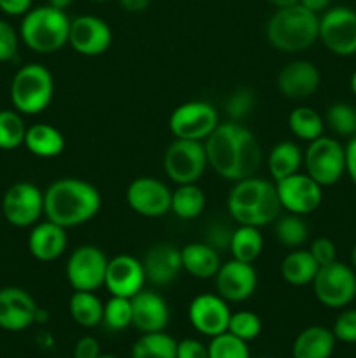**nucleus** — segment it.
Wrapping results in <instances>:
<instances>
[{
	"label": "nucleus",
	"mask_w": 356,
	"mask_h": 358,
	"mask_svg": "<svg viewBox=\"0 0 356 358\" xmlns=\"http://www.w3.org/2000/svg\"><path fill=\"white\" fill-rule=\"evenodd\" d=\"M208 166L205 142L175 138L164 152V171L177 185L195 184Z\"/></svg>",
	"instance_id": "9"
},
{
	"label": "nucleus",
	"mask_w": 356,
	"mask_h": 358,
	"mask_svg": "<svg viewBox=\"0 0 356 358\" xmlns=\"http://www.w3.org/2000/svg\"><path fill=\"white\" fill-rule=\"evenodd\" d=\"M70 17L65 10L45 6L31 7L20 24V38L28 49L40 55L56 52L68 44Z\"/></svg>",
	"instance_id": "5"
},
{
	"label": "nucleus",
	"mask_w": 356,
	"mask_h": 358,
	"mask_svg": "<svg viewBox=\"0 0 356 358\" xmlns=\"http://www.w3.org/2000/svg\"><path fill=\"white\" fill-rule=\"evenodd\" d=\"M188 320L199 334L215 338L229 327V304L218 294H201L188 304Z\"/></svg>",
	"instance_id": "17"
},
{
	"label": "nucleus",
	"mask_w": 356,
	"mask_h": 358,
	"mask_svg": "<svg viewBox=\"0 0 356 358\" xmlns=\"http://www.w3.org/2000/svg\"><path fill=\"white\" fill-rule=\"evenodd\" d=\"M334 332L321 325L304 329L293 341V358H330L335 350Z\"/></svg>",
	"instance_id": "27"
},
{
	"label": "nucleus",
	"mask_w": 356,
	"mask_h": 358,
	"mask_svg": "<svg viewBox=\"0 0 356 358\" xmlns=\"http://www.w3.org/2000/svg\"><path fill=\"white\" fill-rule=\"evenodd\" d=\"M23 145L34 156L40 159H51V157H58L65 150L66 142L58 128L45 122H37V124L28 126Z\"/></svg>",
	"instance_id": "26"
},
{
	"label": "nucleus",
	"mask_w": 356,
	"mask_h": 358,
	"mask_svg": "<svg viewBox=\"0 0 356 358\" xmlns=\"http://www.w3.org/2000/svg\"><path fill=\"white\" fill-rule=\"evenodd\" d=\"M311 285H313L316 299L323 306L334 308V310L346 308L356 297L355 271L339 261L320 266Z\"/></svg>",
	"instance_id": "8"
},
{
	"label": "nucleus",
	"mask_w": 356,
	"mask_h": 358,
	"mask_svg": "<svg viewBox=\"0 0 356 358\" xmlns=\"http://www.w3.org/2000/svg\"><path fill=\"white\" fill-rule=\"evenodd\" d=\"M68 44L82 56H100L112 45V28L101 17L84 14L70 21Z\"/></svg>",
	"instance_id": "16"
},
{
	"label": "nucleus",
	"mask_w": 356,
	"mask_h": 358,
	"mask_svg": "<svg viewBox=\"0 0 356 358\" xmlns=\"http://www.w3.org/2000/svg\"><path fill=\"white\" fill-rule=\"evenodd\" d=\"M3 219L14 227H34L44 215V192L31 182H16L2 198Z\"/></svg>",
	"instance_id": "10"
},
{
	"label": "nucleus",
	"mask_w": 356,
	"mask_h": 358,
	"mask_svg": "<svg viewBox=\"0 0 356 358\" xmlns=\"http://www.w3.org/2000/svg\"><path fill=\"white\" fill-rule=\"evenodd\" d=\"M68 245L65 227L44 220L37 222L28 234V250L37 261L52 262L61 257Z\"/></svg>",
	"instance_id": "24"
},
{
	"label": "nucleus",
	"mask_w": 356,
	"mask_h": 358,
	"mask_svg": "<svg viewBox=\"0 0 356 358\" xmlns=\"http://www.w3.org/2000/svg\"><path fill=\"white\" fill-rule=\"evenodd\" d=\"M227 208L239 226L262 227L278 219L281 203L274 182L250 177L234 182L227 198Z\"/></svg>",
	"instance_id": "3"
},
{
	"label": "nucleus",
	"mask_w": 356,
	"mask_h": 358,
	"mask_svg": "<svg viewBox=\"0 0 356 358\" xmlns=\"http://www.w3.org/2000/svg\"><path fill=\"white\" fill-rule=\"evenodd\" d=\"M218 126V114L208 101H187L171 112L170 129L175 138L205 142Z\"/></svg>",
	"instance_id": "12"
},
{
	"label": "nucleus",
	"mask_w": 356,
	"mask_h": 358,
	"mask_svg": "<svg viewBox=\"0 0 356 358\" xmlns=\"http://www.w3.org/2000/svg\"><path fill=\"white\" fill-rule=\"evenodd\" d=\"M91 2H110V0H91Z\"/></svg>",
	"instance_id": "56"
},
{
	"label": "nucleus",
	"mask_w": 356,
	"mask_h": 358,
	"mask_svg": "<svg viewBox=\"0 0 356 358\" xmlns=\"http://www.w3.org/2000/svg\"><path fill=\"white\" fill-rule=\"evenodd\" d=\"M20 48V34L14 30L13 24L6 20H0V63L13 62Z\"/></svg>",
	"instance_id": "42"
},
{
	"label": "nucleus",
	"mask_w": 356,
	"mask_h": 358,
	"mask_svg": "<svg viewBox=\"0 0 356 358\" xmlns=\"http://www.w3.org/2000/svg\"><path fill=\"white\" fill-rule=\"evenodd\" d=\"M304 163V152L297 143L279 142L271 149L267 157L269 175L274 182L283 180L293 173H299L300 166Z\"/></svg>",
	"instance_id": "29"
},
{
	"label": "nucleus",
	"mask_w": 356,
	"mask_h": 358,
	"mask_svg": "<svg viewBox=\"0 0 356 358\" xmlns=\"http://www.w3.org/2000/svg\"><path fill=\"white\" fill-rule=\"evenodd\" d=\"M126 201L133 212L150 219L171 212V191L164 182L154 177L135 178L126 191Z\"/></svg>",
	"instance_id": "15"
},
{
	"label": "nucleus",
	"mask_w": 356,
	"mask_h": 358,
	"mask_svg": "<svg viewBox=\"0 0 356 358\" xmlns=\"http://www.w3.org/2000/svg\"><path fill=\"white\" fill-rule=\"evenodd\" d=\"M351 90H353V93H355V96H356V70H355V73H353V77H351Z\"/></svg>",
	"instance_id": "53"
},
{
	"label": "nucleus",
	"mask_w": 356,
	"mask_h": 358,
	"mask_svg": "<svg viewBox=\"0 0 356 358\" xmlns=\"http://www.w3.org/2000/svg\"><path fill=\"white\" fill-rule=\"evenodd\" d=\"M300 6H304L306 9L313 10V13L320 14L323 13V10H327L328 7H330L332 0H300Z\"/></svg>",
	"instance_id": "50"
},
{
	"label": "nucleus",
	"mask_w": 356,
	"mask_h": 358,
	"mask_svg": "<svg viewBox=\"0 0 356 358\" xmlns=\"http://www.w3.org/2000/svg\"><path fill=\"white\" fill-rule=\"evenodd\" d=\"M177 345L164 331L147 332L133 345L131 358H177Z\"/></svg>",
	"instance_id": "33"
},
{
	"label": "nucleus",
	"mask_w": 356,
	"mask_h": 358,
	"mask_svg": "<svg viewBox=\"0 0 356 358\" xmlns=\"http://www.w3.org/2000/svg\"><path fill=\"white\" fill-rule=\"evenodd\" d=\"M325 122L335 135H356V108L342 101L330 105L325 114Z\"/></svg>",
	"instance_id": "37"
},
{
	"label": "nucleus",
	"mask_w": 356,
	"mask_h": 358,
	"mask_svg": "<svg viewBox=\"0 0 356 358\" xmlns=\"http://www.w3.org/2000/svg\"><path fill=\"white\" fill-rule=\"evenodd\" d=\"M180 252L184 271H187L188 275L198 280L215 278L220 266H222L218 250L206 241L205 243L198 241V243L185 245L184 248H180Z\"/></svg>",
	"instance_id": "25"
},
{
	"label": "nucleus",
	"mask_w": 356,
	"mask_h": 358,
	"mask_svg": "<svg viewBox=\"0 0 356 358\" xmlns=\"http://www.w3.org/2000/svg\"><path fill=\"white\" fill-rule=\"evenodd\" d=\"M309 252L314 261L318 262V266H327L337 261V248H335L334 241L328 240V238H316L311 243Z\"/></svg>",
	"instance_id": "44"
},
{
	"label": "nucleus",
	"mask_w": 356,
	"mask_h": 358,
	"mask_svg": "<svg viewBox=\"0 0 356 358\" xmlns=\"http://www.w3.org/2000/svg\"><path fill=\"white\" fill-rule=\"evenodd\" d=\"M119 6L126 10V13H143L149 7L150 0H117Z\"/></svg>",
	"instance_id": "49"
},
{
	"label": "nucleus",
	"mask_w": 356,
	"mask_h": 358,
	"mask_svg": "<svg viewBox=\"0 0 356 358\" xmlns=\"http://www.w3.org/2000/svg\"><path fill=\"white\" fill-rule=\"evenodd\" d=\"M34 0H0V10L7 16H24Z\"/></svg>",
	"instance_id": "47"
},
{
	"label": "nucleus",
	"mask_w": 356,
	"mask_h": 358,
	"mask_svg": "<svg viewBox=\"0 0 356 358\" xmlns=\"http://www.w3.org/2000/svg\"><path fill=\"white\" fill-rule=\"evenodd\" d=\"M227 332L234 334L236 338L243 339V341L250 343L260 336L262 320L253 311H236V313H230Z\"/></svg>",
	"instance_id": "40"
},
{
	"label": "nucleus",
	"mask_w": 356,
	"mask_h": 358,
	"mask_svg": "<svg viewBox=\"0 0 356 358\" xmlns=\"http://www.w3.org/2000/svg\"><path fill=\"white\" fill-rule=\"evenodd\" d=\"M346 149V171L351 177V180L356 184V136H353L349 140L348 145L344 147Z\"/></svg>",
	"instance_id": "48"
},
{
	"label": "nucleus",
	"mask_w": 356,
	"mask_h": 358,
	"mask_svg": "<svg viewBox=\"0 0 356 358\" xmlns=\"http://www.w3.org/2000/svg\"><path fill=\"white\" fill-rule=\"evenodd\" d=\"M229 250L236 261L253 264L264 250V238H262L260 227L239 226L237 229H234Z\"/></svg>",
	"instance_id": "31"
},
{
	"label": "nucleus",
	"mask_w": 356,
	"mask_h": 358,
	"mask_svg": "<svg viewBox=\"0 0 356 358\" xmlns=\"http://www.w3.org/2000/svg\"><path fill=\"white\" fill-rule=\"evenodd\" d=\"M351 261H353V266L356 268V245L353 247V252H351Z\"/></svg>",
	"instance_id": "54"
},
{
	"label": "nucleus",
	"mask_w": 356,
	"mask_h": 358,
	"mask_svg": "<svg viewBox=\"0 0 356 358\" xmlns=\"http://www.w3.org/2000/svg\"><path fill=\"white\" fill-rule=\"evenodd\" d=\"M103 324L112 331H124L126 327L133 325L131 299L112 296L103 304Z\"/></svg>",
	"instance_id": "38"
},
{
	"label": "nucleus",
	"mask_w": 356,
	"mask_h": 358,
	"mask_svg": "<svg viewBox=\"0 0 356 358\" xmlns=\"http://www.w3.org/2000/svg\"><path fill=\"white\" fill-rule=\"evenodd\" d=\"M37 303L24 289H0V329L9 332L24 331L37 322Z\"/></svg>",
	"instance_id": "19"
},
{
	"label": "nucleus",
	"mask_w": 356,
	"mask_h": 358,
	"mask_svg": "<svg viewBox=\"0 0 356 358\" xmlns=\"http://www.w3.org/2000/svg\"><path fill=\"white\" fill-rule=\"evenodd\" d=\"M54 79L47 66L28 63L14 73L10 80V103L23 115H37L52 101Z\"/></svg>",
	"instance_id": "6"
},
{
	"label": "nucleus",
	"mask_w": 356,
	"mask_h": 358,
	"mask_svg": "<svg viewBox=\"0 0 356 358\" xmlns=\"http://www.w3.org/2000/svg\"><path fill=\"white\" fill-rule=\"evenodd\" d=\"M72 2L73 0H47L49 6L56 7V9H59V10H66L70 6H72Z\"/></svg>",
	"instance_id": "52"
},
{
	"label": "nucleus",
	"mask_w": 356,
	"mask_h": 358,
	"mask_svg": "<svg viewBox=\"0 0 356 358\" xmlns=\"http://www.w3.org/2000/svg\"><path fill=\"white\" fill-rule=\"evenodd\" d=\"M145 282V269L142 261L128 254L108 259L103 287H107L112 296L131 299L140 290H143Z\"/></svg>",
	"instance_id": "20"
},
{
	"label": "nucleus",
	"mask_w": 356,
	"mask_h": 358,
	"mask_svg": "<svg viewBox=\"0 0 356 358\" xmlns=\"http://www.w3.org/2000/svg\"><path fill=\"white\" fill-rule=\"evenodd\" d=\"M288 128L297 138L309 143L323 135L325 121L314 108L297 107L290 112Z\"/></svg>",
	"instance_id": "34"
},
{
	"label": "nucleus",
	"mask_w": 356,
	"mask_h": 358,
	"mask_svg": "<svg viewBox=\"0 0 356 358\" xmlns=\"http://www.w3.org/2000/svg\"><path fill=\"white\" fill-rule=\"evenodd\" d=\"M304 168L321 187L337 184L346 173V149L335 138L321 135L307 145L304 152Z\"/></svg>",
	"instance_id": "7"
},
{
	"label": "nucleus",
	"mask_w": 356,
	"mask_h": 358,
	"mask_svg": "<svg viewBox=\"0 0 356 358\" xmlns=\"http://www.w3.org/2000/svg\"><path fill=\"white\" fill-rule=\"evenodd\" d=\"M98 358H117V357H114V355H100Z\"/></svg>",
	"instance_id": "55"
},
{
	"label": "nucleus",
	"mask_w": 356,
	"mask_h": 358,
	"mask_svg": "<svg viewBox=\"0 0 356 358\" xmlns=\"http://www.w3.org/2000/svg\"><path fill=\"white\" fill-rule=\"evenodd\" d=\"M145 278L156 287H166L178 278L181 266V252L173 243H157L145 254L142 261Z\"/></svg>",
	"instance_id": "22"
},
{
	"label": "nucleus",
	"mask_w": 356,
	"mask_h": 358,
	"mask_svg": "<svg viewBox=\"0 0 356 358\" xmlns=\"http://www.w3.org/2000/svg\"><path fill=\"white\" fill-rule=\"evenodd\" d=\"M318 262L311 255L309 250L304 248H293L281 261V276L286 283L293 287H304L313 283L316 276Z\"/></svg>",
	"instance_id": "28"
},
{
	"label": "nucleus",
	"mask_w": 356,
	"mask_h": 358,
	"mask_svg": "<svg viewBox=\"0 0 356 358\" xmlns=\"http://www.w3.org/2000/svg\"><path fill=\"white\" fill-rule=\"evenodd\" d=\"M257 271L253 264L232 259L220 266L215 275L216 294L227 303H243L257 290Z\"/></svg>",
	"instance_id": "18"
},
{
	"label": "nucleus",
	"mask_w": 356,
	"mask_h": 358,
	"mask_svg": "<svg viewBox=\"0 0 356 358\" xmlns=\"http://www.w3.org/2000/svg\"><path fill=\"white\" fill-rule=\"evenodd\" d=\"M101 355V348L98 339L93 336H84L73 346V357L72 358H98Z\"/></svg>",
	"instance_id": "46"
},
{
	"label": "nucleus",
	"mask_w": 356,
	"mask_h": 358,
	"mask_svg": "<svg viewBox=\"0 0 356 358\" xmlns=\"http://www.w3.org/2000/svg\"><path fill=\"white\" fill-rule=\"evenodd\" d=\"M100 208V191L82 178H58L44 191L45 219L65 229L89 222Z\"/></svg>",
	"instance_id": "2"
},
{
	"label": "nucleus",
	"mask_w": 356,
	"mask_h": 358,
	"mask_svg": "<svg viewBox=\"0 0 356 358\" xmlns=\"http://www.w3.org/2000/svg\"><path fill=\"white\" fill-rule=\"evenodd\" d=\"M274 234L283 247L293 250V248H300L306 243L309 229H307V224L302 219V215L288 213L285 217H279L274 227Z\"/></svg>",
	"instance_id": "35"
},
{
	"label": "nucleus",
	"mask_w": 356,
	"mask_h": 358,
	"mask_svg": "<svg viewBox=\"0 0 356 358\" xmlns=\"http://www.w3.org/2000/svg\"><path fill=\"white\" fill-rule=\"evenodd\" d=\"M28 126L17 110H0V150H14L23 145Z\"/></svg>",
	"instance_id": "36"
},
{
	"label": "nucleus",
	"mask_w": 356,
	"mask_h": 358,
	"mask_svg": "<svg viewBox=\"0 0 356 358\" xmlns=\"http://www.w3.org/2000/svg\"><path fill=\"white\" fill-rule=\"evenodd\" d=\"M208 166L225 180L255 177L262 164V147L257 136L237 121L218 122L205 140Z\"/></svg>",
	"instance_id": "1"
},
{
	"label": "nucleus",
	"mask_w": 356,
	"mask_h": 358,
	"mask_svg": "<svg viewBox=\"0 0 356 358\" xmlns=\"http://www.w3.org/2000/svg\"><path fill=\"white\" fill-rule=\"evenodd\" d=\"M208 355L209 358H250V350L246 341L236 338L230 332H223L212 338Z\"/></svg>",
	"instance_id": "39"
},
{
	"label": "nucleus",
	"mask_w": 356,
	"mask_h": 358,
	"mask_svg": "<svg viewBox=\"0 0 356 358\" xmlns=\"http://www.w3.org/2000/svg\"><path fill=\"white\" fill-rule=\"evenodd\" d=\"M108 257L94 245H82L70 254L66 261V280L73 290L94 292L105 285Z\"/></svg>",
	"instance_id": "11"
},
{
	"label": "nucleus",
	"mask_w": 356,
	"mask_h": 358,
	"mask_svg": "<svg viewBox=\"0 0 356 358\" xmlns=\"http://www.w3.org/2000/svg\"><path fill=\"white\" fill-rule=\"evenodd\" d=\"M255 107V94L253 91L248 90V87H241V90H236L227 100V114H229L230 121H237L246 117Z\"/></svg>",
	"instance_id": "41"
},
{
	"label": "nucleus",
	"mask_w": 356,
	"mask_h": 358,
	"mask_svg": "<svg viewBox=\"0 0 356 358\" xmlns=\"http://www.w3.org/2000/svg\"><path fill=\"white\" fill-rule=\"evenodd\" d=\"M335 339L341 343H348V345H355L356 343V310H346L335 320L334 329Z\"/></svg>",
	"instance_id": "43"
},
{
	"label": "nucleus",
	"mask_w": 356,
	"mask_h": 358,
	"mask_svg": "<svg viewBox=\"0 0 356 358\" xmlns=\"http://www.w3.org/2000/svg\"><path fill=\"white\" fill-rule=\"evenodd\" d=\"M281 208L295 215H309L320 208L323 191L318 182L307 173H293L283 180L274 182Z\"/></svg>",
	"instance_id": "14"
},
{
	"label": "nucleus",
	"mask_w": 356,
	"mask_h": 358,
	"mask_svg": "<svg viewBox=\"0 0 356 358\" xmlns=\"http://www.w3.org/2000/svg\"><path fill=\"white\" fill-rule=\"evenodd\" d=\"M320 41L337 56L356 52V13L349 7H332L320 17Z\"/></svg>",
	"instance_id": "13"
},
{
	"label": "nucleus",
	"mask_w": 356,
	"mask_h": 358,
	"mask_svg": "<svg viewBox=\"0 0 356 358\" xmlns=\"http://www.w3.org/2000/svg\"><path fill=\"white\" fill-rule=\"evenodd\" d=\"M267 2L271 3L272 7H276V9H285V7L297 6L300 0H267Z\"/></svg>",
	"instance_id": "51"
},
{
	"label": "nucleus",
	"mask_w": 356,
	"mask_h": 358,
	"mask_svg": "<svg viewBox=\"0 0 356 358\" xmlns=\"http://www.w3.org/2000/svg\"><path fill=\"white\" fill-rule=\"evenodd\" d=\"M206 196L198 184H181L171 191V212L181 220H192L202 213Z\"/></svg>",
	"instance_id": "32"
},
{
	"label": "nucleus",
	"mask_w": 356,
	"mask_h": 358,
	"mask_svg": "<svg viewBox=\"0 0 356 358\" xmlns=\"http://www.w3.org/2000/svg\"><path fill=\"white\" fill-rule=\"evenodd\" d=\"M133 308V325L140 332H161L170 324V308L164 301L163 296H159L154 290H140L136 296L131 297Z\"/></svg>",
	"instance_id": "23"
},
{
	"label": "nucleus",
	"mask_w": 356,
	"mask_h": 358,
	"mask_svg": "<svg viewBox=\"0 0 356 358\" xmlns=\"http://www.w3.org/2000/svg\"><path fill=\"white\" fill-rule=\"evenodd\" d=\"M68 311L77 325L93 329L103 322V303L94 292L87 290H73L68 303Z\"/></svg>",
	"instance_id": "30"
},
{
	"label": "nucleus",
	"mask_w": 356,
	"mask_h": 358,
	"mask_svg": "<svg viewBox=\"0 0 356 358\" xmlns=\"http://www.w3.org/2000/svg\"><path fill=\"white\" fill-rule=\"evenodd\" d=\"M177 358H209L208 346L198 339H181L177 345Z\"/></svg>",
	"instance_id": "45"
},
{
	"label": "nucleus",
	"mask_w": 356,
	"mask_h": 358,
	"mask_svg": "<svg viewBox=\"0 0 356 358\" xmlns=\"http://www.w3.org/2000/svg\"><path fill=\"white\" fill-rule=\"evenodd\" d=\"M320 70L307 59H295L283 66L278 73L279 93L288 100H306L320 87Z\"/></svg>",
	"instance_id": "21"
},
{
	"label": "nucleus",
	"mask_w": 356,
	"mask_h": 358,
	"mask_svg": "<svg viewBox=\"0 0 356 358\" xmlns=\"http://www.w3.org/2000/svg\"><path fill=\"white\" fill-rule=\"evenodd\" d=\"M265 37L278 51H304L320 38V16L300 3L276 9L265 24Z\"/></svg>",
	"instance_id": "4"
}]
</instances>
